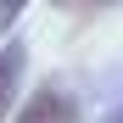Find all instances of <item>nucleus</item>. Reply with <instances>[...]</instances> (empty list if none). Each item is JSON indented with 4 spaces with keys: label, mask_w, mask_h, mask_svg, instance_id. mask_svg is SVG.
<instances>
[{
    "label": "nucleus",
    "mask_w": 123,
    "mask_h": 123,
    "mask_svg": "<svg viewBox=\"0 0 123 123\" xmlns=\"http://www.w3.org/2000/svg\"><path fill=\"white\" fill-rule=\"evenodd\" d=\"M11 123H84V117H78V101L62 90V84H39L23 106H17Z\"/></svg>",
    "instance_id": "1"
},
{
    "label": "nucleus",
    "mask_w": 123,
    "mask_h": 123,
    "mask_svg": "<svg viewBox=\"0 0 123 123\" xmlns=\"http://www.w3.org/2000/svg\"><path fill=\"white\" fill-rule=\"evenodd\" d=\"M23 67H28V45H23V39H6V50H0V123H6V117H17Z\"/></svg>",
    "instance_id": "2"
},
{
    "label": "nucleus",
    "mask_w": 123,
    "mask_h": 123,
    "mask_svg": "<svg viewBox=\"0 0 123 123\" xmlns=\"http://www.w3.org/2000/svg\"><path fill=\"white\" fill-rule=\"evenodd\" d=\"M23 6H28V0H0V34H6L17 17H23Z\"/></svg>",
    "instance_id": "3"
},
{
    "label": "nucleus",
    "mask_w": 123,
    "mask_h": 123,
    "mask_svg": "<svg viewBox=\"0 0 123 123\" xmlns=\"http://www.w3.org/2000/svg\"><path fill=\"white\" fill-rule=\"evenodd\" d=\"M50 6H84V0H50Z\"/></svg>",
    "instance_id": "4"
},
{
    "label": "nucleus",
    "mask_w": 123,
    "mask_h": 123,
    "mask_svg": "<svg viewBox=\"0 0 123 123\" xmlns=\"http://www.w3.org/2000/svg\"><path fill=\"white\" fill-rule=\"evenodd\" d=\"M106 123H123V112H112V117H106Z\"/></svg>",
    "instance_id": "5"
}]
</instances>
